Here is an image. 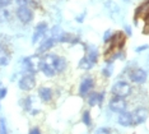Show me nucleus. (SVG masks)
Returning <instances> with one entry per match:
<instances>
[{
	"label": "nucleus",
	"mask_w": 149,
	"mask_h": 134,
	"mask_svg": "<svg viewBox=\"0 0 149 134\" xmlns=\"http://www.w3.org/2000/svg\"><path fill=\"white\" fill-rule=\"evenodd\" d=\"M112 93L117 97H127L131 93V87L130 84L126 83V82H117V83L113 84L112 87Z\"/></svg>",
	"instance_id": "obj_1"
},
{
	"label": "nucleus",
	"mask_w": 149,
	"mask_h": 134,
	"mask_svg": "<svg viewBox=\"0 0 149 134\" xmlns=\"http://www.w3.org/2000/svg\"><path fill=\"white\" fill-rule=\"evenodd\" d=\"M41 60L38 56H29L27 59L23 60L26 69L29 72V73H36L37 70H40V67H41Z\"/></svg>",
	"instance_id": "obj_2"
},
{
	"label": "nucleus",
	"mask_w": 149,
	"mask_h": 134,
	"mask_svg": "<svg viewBox=\"0 0 149 134\" xmlns=\"http://www.w3.org/2000/svg\"><path fill=\"white\" fill-rule=\"evenodd\" d=\"M110 110L113 112H118V114H121V112H124L125 110H126V102H125V100L123 97H115L110 101Z\"/></svg>",
	"instance_id": "obj_3"
},
{
	"label": "nucleus",
	"mask_w": 149,
	"mask_h": 134,
	"mask_svg": "<svg viewBox=\"0 0 149 134\" xmlns=\"http://www.w3.org/2000/svg\"><path fill=\"white\" fill-rule=\"evenodd\" d=\"M17 17L22 23H29L33 19V13L27 6H19L17 9Z\"/></svg>",
	"instance_id": "obj_4"
},
{
	"label": "nucleus",
	"mask_w": 149,
	"mask_h": 134,
	"mask_svg": "<svg viewBox=\"0 0 149 134\" xmlns=\"http://www.w3.org/2000/svg\"><path fill=\"white\" fill-rule=\"evenodd\" d=\"M36 86V81L33 78L32 74H26L23 75L19 81V88L23 89V91H29Z\"/></svg>",
	"instance_id": "obj_5"
},
{
	"label": "nucleus",
	"mask_w": 149,
	"mask_h": 134,
	"mask_svg": "<svg viewBox=\"0 0 149 134\" xmlns=\"http://www.w3.org/2000/svg\"><path fill=\"white\" fill-rule=\"evenodd\" d=\"M148 118V110L145 107H139L133 112V124H141Z\"/></svg>",
	"instance_id": "obj_6"
},
{
	"label": "nucleus",
	"mask_w": 149,
	"mask_h": 134,
	"mask_svg": "<svg viewBox=\"0 0 149 134\" xmlns=\"http://www.w3.org/2000/svg\"><path fill=\"white\" fill-rule=\"evenodd\" d=\"M147 72L143 70V69H134L133 72L130 73V79L134 82V83H139V84H141V83H144L145 81H147Z\"/></svg>",
	"instance_id": "obj_7"
},
{
	"label": "nucleus",
	"mask_w": 149,
	"mask_h": 134,
	"mask_svg": "<svg viewBox=\"0 0 149 134\" xmlns=\"http://www.w3.org/2000/svg\"><path fill=\"white\" fill-rule=\"evenodd\" d=\"M46 31H47V25H46V23H40V25H37L36 29H35V33H33L32 42L36 43L37 41H38L46 33Z\"/></svg>",
	"instance_id": "obj_8"
},
{
	"label": "nucleus",
	"mask_w": 149,
	"mask_h": 134,
	"mask_svg": "<svg viewBox=\"0 0 149 134\" xmlns=\"http://www.w3.org/2000/svg\"><path fill=\"white\" fill-rule=\"evenodd\" d=\"M118 124L123 126H130L133 125V114L130 112H121L120 116H118Z\"/></svg>",
	"instance_id": "obj_9"
},
{
	"label": "nucleus",
	"mask_w": 149,
	"mask_h": 134,
	"mask_svg": "<svg viewBox=\"0 0 149 134\" xmlns=\"http://www.w3.org/2000/svg\"><path fill=\"white\" fill-rule=\"evenodd\" d=\"M93 87V79L92 78H86L83 82H82V84H80V87H79V93L84 96V95H87L88 92L91 91V88Z\"/></svg>",
	"instance_id": "obj_10"
},
{
	"label": "nucleus",
	"mask_w": 149,
	"mask_h": 134,
	"mask_svg": "<svg viewBox=\"0 0 149 134\" xmlns=\"http://www.w3.org/2000/svg\"><path fill=\"white\" fill-rule=\"evenodd\" d=\"M135 15L139 17V18H149V0L139 6L136 9Z\"/></svg>",
	"instance_id": "obj_11"
},
{
	"label": "nucleus",
	"mask_w": 149,
	"mask_h": 134,
	"mask_svg": "<svg viewBox=\"0 0 149 134\" xmlns=\"http://www.w3.org/2000/svg\"><path fill=\"white\" fill-rule=\"evenodd\" d=\"M9 61H10V54H9V51L5 47L0 46V65L5 67V65L9 64Z\"/></svg>",
	"instance_id": "obj_12"
},
{
	"label": "nucleus",
	"mask_w": 149,
	"mask_h": 134,
	"mask_svg": "<svg viewBox=\"0 0 149 134\" xmlns=\"http://www.w3.org/2000/svg\"><path fill=\"white\" fill-rule=\"evenodd\" d=\"M54 45H55V39H54V37H50V39L45 40L41 45H40L38 53H45V51H47V50L51 49V47H54Z\"/></svg>",
	"instance_id": "obj_13"
},
{
	"label": "nucleus",
	"mask_w": 149,
	"mask_h": 134,
	"mask_svg": "<svg viewBox=\"0 0 149 134\" xmlns=\"http://www.w3.org/2000/svg\"><path fill=\"white\" fill-rule=\"evenodd\" d=\"M38 95H40V97H41L42 101H45V102H49L50 100H51V97H52L51 89L47 88V87H41L40 88L38 89Z\"/></svg>",
	"instance_id": "obj_14"
},
{
	"label": "nucleus",
	"mask_w": 149,
	"mask_h": 134,
	"mask_svg": "<svg viewBox=\"0 0 149 134\" xmlns=\"http://www.w3.org/2000/svg\"><path fill=\"white\" fill-rule=\"evenodd\" d=\"M103 101V93H92L88 98V104L91 106L94 105H101Z\"/></svg>",
	"instance_id": "obj_15"
},
{
	"label": "nucleus",
	"mask_w": 149,
	"mask_h": 134,
	"mask_svg": "<svg viewBox=\"0 0 149 134\" xmlns=\"http://www.w3.org/2000/svg\"><path fill=\"white\" fill-rule=\"evenodd\" d=\"M56 60H57V56L56 55H52V54H49V55H45L42 58V63L45 65H49L55 69V64H56Z\"/></svg>",
	"instance_id": "obj_16"
},
{
	"label": "nucleus",
	"mask_w": 149,
	"mask_h": 134,
	"mask_svg": "<svg viewBox=\"0 0 149 134\" xmlns=\"http://www.w3.org/2000/svg\"><path fill=\"white\" fill-rule=\"evenodd\" d=\"M40 69L42 70V73L46 75V77H54L55 75V69L54 68H51V67H49V65H45L42 63V60H41V67H40Z\"/></svg>",
	"instance_id": "obj_17"
},
{
	"label": "nucleus",
	"mask_w": 149,
	"mask_h": 134,
	"mask_svg": "<svg viewBox=\"0 0 149 134\" xmlns=\"http://www.w3.org/2000/svg\"><path fill=\"white\" fill-rule=\"evenodd\" d=\"M97 58H98L97 50L94 49V47H91V49H89V53H88V58H87V59L89 60L92 64H94V63L97 61Z\"/></svg>",
	"instance_id": "obj_18"
},
{
	"label": "nucleus",
	"mask_w": 149,
	"mask_h": 134,
	"mask_svg": "<svg viewBox=\"0 0 149 134\" xmlns=\"http://www.w3.org/2000/svg\"><path fill=\"white\" fill-rule=\"evenodd\" d=\"M65 67H66L65 60H64L63 58L57 56V60H56V64H55V70L56 72H63L64 69H65Z\"/></svg>",
	"instance_id": "obj_19"
},
{
	"label": "nucleus",
	"mask_w": 149,
	"mask_h": 134,
	"mask_svg": "<svg viewBox=\"0 0 149 134\" xmlns=\"http://www.w3.org/2000/svg\"><path fill=\"white\" fill-rule=\"evenodd\" d=\"M92 65L93 64L91 63L87 58H83V59L79 61V68H82V69H91V68H92Z\"/></svg>",
	"instance_id": "obj_20"
},
{
	"label": "nucleus",
	"mask_w": 149,
	"mask_h": 134,
	"mask_svg": "<svg viewBox=\"0 0 149 134\" xmlns=\"http://www.w3.org/2000/svg\"><path fill=\"white\" fill-rule=\"evenodd\" d=\"M0 134H8V130H6V124L4 118H0Z\"/></svg>",
	"instance_id": "obj_21"
},
{
	"label": "nucleus",
	"mask_w": 149,
	"mask_h": 134,
	"mask_svg": "<svg viewBox=\"0 0 149 134\" xmlns=\"http://www.w3.org/2000/svg\"><path fill=\"white\" fill-rule=\"evenodd\" d=\"M83 121H84V124L86 125H91V115H89V112L86 111L83 114Z\"/></svg>",
	"instance_id": "obj_22"
},
{
	"label": "nucleus",
	"mask_w": 149,
	"mask_h": 134,
	"mask_svg": "<svg viewBox=\"0 0 149 134\" xmlns=\"http://www.w3.org/2000/svg\"><path fill=\"white\" fill-rule=\"evenodd\" d=\"M12 3V0H0V8H5Z\"/></svg>",
	"instance_id": "obj_23"
},
{
	"label": "nucleus",
	"mask_w": 149,
	"mask_h": 134,
	"mask_svg": "<svg viewBox=\"0 0 149 134\" xmlns=\"http://www.w3.org/2000/svg\"><path fill=\"white\" fill-rule=\"evenodd\" d=\"M94 134H110V130H108L107 128H101V129H98Z\"/></svg>",
	"instance_id": "obj_24"
},
{
	"label": "nucleus",
	"mask_w": 149,
	"mask_h": 134,
	"mask_svg": "<svg viewBox=\"0 0 149 134\" xmlns=\"http://www.w3.org/2000/svg\"><path fill=\"white\" fill-rule=\"evenodd\" d=\"M15 3L19 6H26L27 4H28V0H15Z\"/></svg>",
	"instance_id": "obj_25"
},
{
	"label": "nucleus",
	"mask_w": 149,
	"mask_h": 134,
	"mask_svg": "<svg viewBox=\"0 0 149 134\" xmlns=\"http://www.w3.org/2000/svg\"><path fill=\"white\" fill-rule=\"evenodd\" d=\"M29 134H41V132H40L38 128H32L29 130Z\"/></svg>",
	"instance_id": "obj_26"
},
{
	"label": "nucleus",
	"mask_w": 149,
	"mask_h": 134,
	"mask_svg": "<svg viewBox=\"0 0 149 134\" xmlns=\"http://www.w3.org/2000/svg\"><path fill=\"white\" fill-rule=\"evenodd\" d=\"M110 35H111V32H110V31H107V32L104 33V37H103V40L106 41V42H107V41L111 39V37H112V36H110Z\"/></svg>",
	"instance_id": "obj_27"
},
{
	"label": "nucleus",
	"mask_w": 149,
	"mask_h": 134,
	"mask_svg": "<svg viewBox=\"0 0 149 134\" xmlns=\"http://www.w3.org/2000/svg\"><path fill=\"white\" fill-rule=\"evenodd\" d=\"M5 95H6V89L5 88H1V89H0V98H4Z\"/></svg>",
	"instance_id": "obj_28"
},
{
	"label": "nucleus",
	"mask_w": 149,
	"mask_h": 134,
	"mask_svg": "<svg viewBox=\"0 0 149 134\" xmlns=\"http://www.w3.org/2000/svg\"><path fill=\"white\" fill-rule=\"evenodd\" d=\"M148 49V45H143V46H141V47H138V49H136V51H138V53H140V51H143V50H147Z\"/></svg>",
	"instance_id": "obj_29"
}]
</instances>
